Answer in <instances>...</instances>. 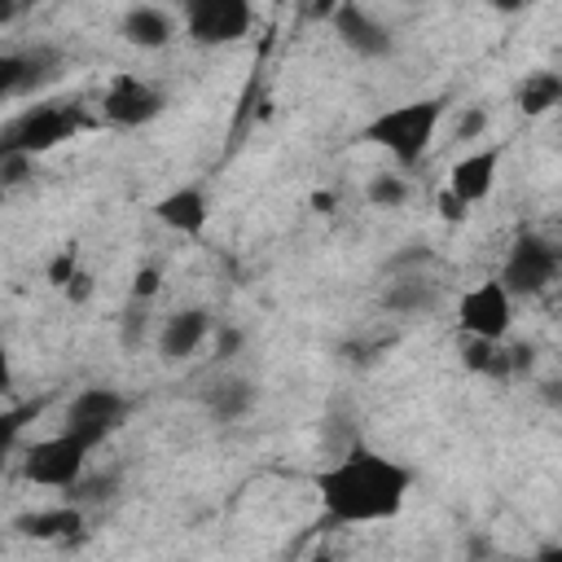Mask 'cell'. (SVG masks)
I'll return each instance as SVG.
<instances>
[{"mask_svg":"<svg viewBox=\"0 0 562 562\" xmlns=\"http://www.w3.org/2000/svg\"><path fill=\"white\" fill-rule=\"evenodd\" d=\"M316 492H321L325 527L382 522L404 509V496L413 492V470L382 452L351 448L334 465L316 470Z\"/></svg>","mask_w":562,"mask_h":562,"instance_id":"6da1fadb","label":"cell"},{"mask_svg":"<svg viewBox=\"0 0 562 562\" xmlns=\"http://www.w3.org/2000/svg\"><path fill=\"white\" fill-rule=\"evenodd\" d=\"M443 105H448L443 97H422V101L391 105L378 119H369L360 136L373 140V145H382L400 167H413V162H422V154L435 140V127L443 119Z\"/></svg>","mask_w":562,"mask_h":562,"instance_id":"7a4b0ae2","label":"cell"},{"mask_svg":"<svg viewBox=\"0 0 562 562\" xmlns=\"http://www.w3.org/2000/svg\"><path fill=\"white\" fill-rule=\"evenodd\" d=\"M79 127H83V114L75 105H61V101L57 105H31V110H22L18 119L4 123L0 154H26V158H35V154L70 140Z\"/></svg>","mask_w":562,"mask_h":562,"instance_id":"3957f363","label":"cell"},{"mask_svg":"<svg viewBox=\"0 0 562 562\" xmlns=\"http://www.w3.org/2000/svg\"><path fill=\"white\" fill-rule=\"evenodd\" d=\"M88 443L75 439V435H48V439H35L26 452H22V474L40 487H57V492H70L79 479H83V465H88Z\"/></svg>","mask_w":562,"mask_h":562,"instance_id":"277c9868","label":"cell"},{"mask_svg":"<svg viewBox=\"0 0 562 562\" xmlns=\"http://www.w3.org/2000/svg\"><path fill=\"white\" fill-rule=\"evenodd\" d=\"M127 413H132V400L123 391H114V386H83L66 404V426L61 430L83 439L88 448H97V443H105L127 422Z\"/></svg>","mask_w":562,"mask_h":562,"instance_id":"5b68a950","label":"cell"},{"mask_svg":"<svg viewBox=\"0 0 562 562\" xmlns=\"http://www.w3.org/2000/svg\"><path fill=\"white\" fill-rule=\"evenodd\" d=\"M457 325L470 334V338H487V342H505L509 325H514V294L505 290L501 277H487L479 281L474 290L461 294L457 303Z\"/></svg>","mask_w":562,"mask_h":562,"instance_id":"8992f818","label":"cell"},{"mask_svg":"<svg viewBox=\"0 0 562 562\" xmlns=\"http://www.w3.org/2000/svg\"><path fill=\"white\" fill-rule=\"evenodd\" d=\"M562 268V250L553 241H544L540 233H522L514 237L509 255H505V268H501V281L509 294H540Z\"/></svg>","mask_w":562,"mask_h":562,"instance_id":"52a82bcc","label":"cell"},{"mask_svg":"<svg viewBox=\"0 0 562 562\" xmlns=\"http://www.w3.org/2000/svg\"><path fill=\"white\" fill-rule=\"evenodd\" d=\"M255 26V9L246 0H189L184 4V35L202 48L233 44Z\"/></svg>","mask_w":562,"mask_h":562,"instance_id":"ba28073f","label":"cell"},{"mask_svg":"<svg viewBox=\"0 0 562 562\" xmlns=\"http://www.w3.org/2000/svg\"><path fill=\"white\" fill-rule=\"evenodd\" d=\"M61 48L57 44H35V48H18V53H0V97H26L40 92L44 83H53L61 75Z\"/></svg>","mask_w":562,"mask_h":562,"instance_id":"9c48e42d","label":"cell"},{"mask_svg":"<svg viewBox=\"0 0 562 562\" xmlns=\"http://www.w3.org/2000/svg\"><path fill=\"white\" fill-rule=\"evenodd\" d=\"M167 105L162 88L136 79V75H114L101 92V114L114 123V127H140L149 119H158Z\"/></svg>","mask_w":562,"mask_h":562,"instance_id":"30bf717a","label":"cell"},{"mask_svg":"<svg viewBox=\"0 0 562 562\" xmlns=\"http://www.w3.org/2000/svg\"><path fill=\"white\" fill-rule=\"evenodd\" d=\"M334 35L351 48V53H360V57H391V48H395V35H391V26L386 22H378L364 4H334Z\"/></svg>","mask_w":562,"mask_h":562,"instance_id":"8fae6325","label":"cell"},{"mask_svg":"<svg viewBox=\"0 0 562 562\" xmlns=\"http://www.w3.org/2000/svg\"><path fill=\"white\" fill-rule=\"evenodd\" d=\"M211 329H215V321H211L206 307H180L158 329V356L162 360H184V356H193L206 342Z\"/></svg>","mask_w":562,"mask_h":562,"instance_id":"7c38bea8","label":"cell"},{"mask_svg":"<svg viewBox=\"0 0 562 562\" xmlns=\"http://www.w3.org/2000/svg\"><path fill=\"white\" fill-rule=\"evenodd\" d=\"M206 215H211V206H206L202 184H180V189H171L167 198L154 202V220L162 228L180 233V237H198L206 228Z\"/></svg>","mask_w":562,"mask_h":562,"instance_id":"4fadbf2b","label":"cell"},{"mask_svg":"<svg viewBox=\"0 0 562 562\" xmlns=\"http://www.w3.org/2000/svg\"><path fill=\"white\" fill-rule=\"evenodd\" d=\"M496 167H501V149L492 145V149H474V154H465L457 167H452V176H448V189L470 206V202H483L487 193H492V184H496Z\"/></svg>","mask_w":562,"mask_h":562,"instance_id":"5bb4252c","label":"cell"},{"mask_svg":"<svg viewBox=\"0 0 562 562\" xmlns=\"http://www.w3.org/2000/svg\"><path fill=\"white\" fill-rule=\"evenodd\" d=\"M79 527H83V509L79 505H53V509H31V514H18L13 518V531L18 536H26V540H70V536H79Z\"/></svg>","mask_w":562,"mask_h":562,"instance_id":"9a60e30c","label":"cell"},{"mask_svg":"<svg viewBox=\"0 0 562 562\" xmlns=\"http://www.w3.org/2000/svg\"><path fill=\"white\" fill-rule=\"evenodd\" d=\"M119 31H123V40H127L132 48H167V44H171V35H176V22H171V13H167V9L132 4V9L123 13Z\"/></svg>","mask_w":562,"mask_h":562,"instance_id":"2e32d148","label":"cell"},{"mask_svg":"<svg viewBox=\"0 0 562 562\" xmlns=\"http://www.w3.org/2000/svg\"><path fill=\"white\" fill-rule=\"evenodd\" d=\"M255 400H259V386H255L250 378H220V382H211V391L202 395L206 413L220 417V422L246 417V413L255 408Z\"/></svg>","mask_w":562,"mask_h":562,"instance_id":"e0dca14e","label":"cell"},{"mask_svg":"<svg viewBox=\"0 0 562 562\" xmlns=\"http://www.w3.org/2000/svg\"><path fill=\"white\" fill-rule=\"evenodd\" d=\"M435 303H439V290L422 272H408V277H400L382 290V307L395 312V316H417V312H430Z\"/></svg>","mask_w":562,"mask_h":562,"instance_id":"ac0fdd59","label":"cell"},{"mask_svg":"<svg viewBox=\"0 0 562 562\" xmlns=\"http://www.w3.org/2000/svg\"><path fill=\"white\" fill-rule=\"evenodd\" d=\"M461 360H465L470 373H483V378H496V382L514 378V356H509V347H501V342L470 338V342L461 347Z\"/></svg>","mask_w":562,"mask_h":562,"instance_id":"d6986e66","label":"cell"},{"mask_svg":"<svg viewBox=\"0 0 562 562\" xmlns=\"http://www.w3.org/2000/svg\"><path fill=\"white\" fill-rule=\"evenodd\" d=\"M553 105H562V75L558 70H536L518 83V110L522 114H549Z\"/></svg>","mask_w":562,"mask_h":562,"instance_id":"ffe728a7","label":"cell"},{"mask_svg":"<svg viewBox=\"0 0 562 562\" xmlns=\"http://www.w3.org/2000/svg\"><path fill=\"white\" fill-rule=\"evenodd\" d=\"M145 338H149V303L127 299V307L119 312V342L123 351H140Z\"/></svg>","mask_w":562,"mask_h":562,"instance_id":"44dd1931","label":"cell"},{"mask_svg":"<svg viewBox=\"0 0 562 562\" xmlns=\"http://www.w3.org/2000/svg\"><path fill=\"white\" fill-rule=\"evenodd\" d=\"M114 492H119V470H110V474H83V479L66 492V501L83 509V505H101V501H110Z\"/></svg>","mask_w":562,"mask_h":562,"instance_id":"7402d4cb","label":"cell"},{"mask_svg":"<svg viewBox=\"0 0 562 562\" xmlns=\"http://www.w3.org/2000/svg\"><path fill=\"white\" fill-rule=\"evenodd\" d=\"M364 198H369V206H386V211H395V206H404L408 202V180L404 176H373L369 180V189H364Z\"/></svg>","mask_w":562,"mask_h":562,"instance_id":"603a6c76","label":"cell"},{"mask_svg":"<svg viewBox=\"0 0 562 562\" xmlns=\"http://www.w3.org/2000/svg\"><path fill=\"white\" fill-rule=\"evenodd\" d=\"M75 277H79V246L70 241V246H61V250L48 259V285H53V290H66Z\"/></svg>","mask_w":562,"mask_h":562,"instance_id":"cb8c5ba5","label":"cell"},{"mask_svg":"<svg viewBox=\"0 0 562 562\" xmlns=\"http://www.w3.org/2000/svg\"><path fill=\"white\" fill-rule=\"evenodd\" d=\"M31 167H35V158H26V154H0V184L18 189L31 176Z\"/></svg>","mask_w":562,"mask_h":562,"instance_id":"d4e9b609","label":"cell"},{"mask_svg":"<svg viewBox=\"0 0 562 562\" xmlns=\"http://www.w3.org/2000/svg\"><path fill=\"white\" fill-rule=\"evenodd\" d=\"M158 290H162V272H158L154 263H145V268L132 272V299H136V303H149Z\"/></svg>","mask_w":562,"mask_h":562,"instance_id":"484cf974","label":"cell"},{"mask_svg":"<svg viewBox=\"0 0 562 562\" xmlns=\"http://www.w3.org/2000/svg\"><path fill=\"white\" fill-rule=\"evenodd\" d=\"M40 408H44V400H26L22 408H9L4 413V448L18 443V430L26 426V417H40Z\"/></svg>","mask_w":562,"mask_h":562,"instance_id":"4316f807","label":"cell"},{"mask_svg":"<svg viewBox=\"0 0 562 562\" xmlns=\"http://www.w3.org/2000/svg\"><path fill=\"white\" fill-rule=\"evenodd\" d=\"M483 127H487V114L479 105H465L457 119V140H474V136H483Z\"/></svg>","mask_w":562,"mask_h":562,"instance_id":"83f0119b","label":"cell"},{"mask_svg":"<svg viewBox=\"0 0 562 562\" xmlns=\"http://www.w3.org/2000/svg\"><path fill=\"white\" fill-rule=\"evenodd\" d=\"M241 329H233V325H215V360H233L237 351H241Z\"/></svg>","mask_w":562,"mask_h":562,"instance_id":"f1b7e54d","label":"cell"},{"mask_svg":"<svg viewBox=\"0 0 562 562\" xmlns=\"http://www.w3.org/2000/svg\"><path fill=\"white\" fill-rule=\"evenodd\" d=\"M92 290H97V285H92V272H88V268H79V277H75L61 294H66L70 303H88V299H92Z\"/></svg>","mask_w":562,"mask_h":562,"instance_id":"f546056e","label":"cell"},{"mask_svg":"<svg viewBox=\"0 0 562 562\" xmlns=\"http://www.w3.org/2000/svg\"><path fill=\"white\" fill-rule=\"evenodd\" d=\"M439 215H443L448 224H461V220H465V202H461L452 189H443V193H439Z\"/></svg>","mask_w":562,"mask_h":562,"instance_id":"4dcf8cb0","label":"cell"},{"mask_svg":"<svg viewBox=\"0 0 562 562\" xmlns=\"http://www.w3.org/2000/svg\"><path fill=\"white\" fill-rule=\"evenodd\" d=\"M536 562H562V544H544V549L536 553Z\"/></svg>","mask_w":562,"mask_h":562,"instance_id":"1f68e13d","label":"cell"},{"mask_svg":"<svg viewBox=\"0 0 562 562\" xmlns=\"http://www.w3.org/2000/svg\"><path fill=\"white\" fill-rule=\"evenodd\" d=\"M544 400H549V404H562V386H558V382H544Z\"/></svg>","mask_w":562,"mask_h":562,"instance_id":"d6a6232c","label":"cell"},{"mask_svg":"<svg viewBox=\"0 0 562 562\" xmlns=\"http://www.w3.org/2000/svg\"><path fill=\"white\" fill-rule=\"evenodd\" d=\"M312 206H316V211H329V206H334V198H329V193H316V198H312Z\"/></svg>","mask_w":562,"mask_h":562,"instance_id":"836d02e7","label":"cell"},{"mask_svg":"<svg viewBox=\"0 0 562 562\" xmlns=\"http://www.w3.org/2000/svg\"><path fill=\"white\" fill-rule=\"evenodd\" d=\"M312 562H334V558H329V553H316V558H312Z\"/></svg>","mask_w":562,"mask_h":562,"instance_id":"e575fe53","label":"cell"}]
</instances>
